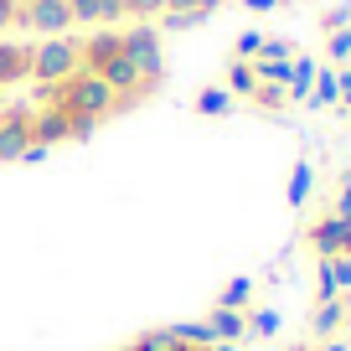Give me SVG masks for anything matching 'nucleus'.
<instances>
[{"label":"nucleus","mask_w":351,"mask_h":351,"mask_svg":"<svg viewBox=\"0 0 351 351\" xmlns=\"http://www.w3.org/2000/svg\"><path fill=\"white\" fill-rule=\"evenodd\" d=\"M336 243H341V258L351 263V186L341 197V212H336Z\"/></svg>","instance_id":"obj_4"},{"label":"nucleus","mask_w":351,"mask_h":351,"mask_svg":"<svg viewBox=\"0 0 351 351\" xmlns=\"http://www.w3.org/2000/svg\"><path fill=\"white\" fill-rule=\"evenodd\" d=\"M171 36L150 26L0 36V176L119 134L171 93Z\"/></svg>","instance_id":"obj_1"},{"label":"nucleus","mask_w":351,"mask_h":351,"mask_svg":"<svg viewBox=\"0 0 351 351\" xmlns=\"http://www.w3.org/2000/svg\"><path fill=\"white\" fill-rule=\"evenodd\" d=\"M104 351H232V341H222L207 326H191V320H160V326L124 330Z\"/></svg>","instance_id":"obj_3"},{"label":"nucleus","mask_w":351,"mask_h":351,"mask_svg":"<svg viewBox=\"0 0 351 351\" xmlns=\"http://www.w3.org/2000/svg\"><path fill=\"white\" fill-rule=\"evenodd\" d=\"M228 0H0V36L77 32V26H150L181 36L207 26Z\"/></svg>","instance_id":"obj_2"},{"label":"nucleus","mask_w":351,"mask_h":351,"mask_svg":"<svg viewBox=\"0 0 351 351\" xmlns=\"http://www.w3.org/2000/svg\"><path fill=\"white\" fill-rule=\"evenodd\" d=\"M0 351H11V346H0Z\"/></svg>","instance_id":"obj_5"}]
</instances>
